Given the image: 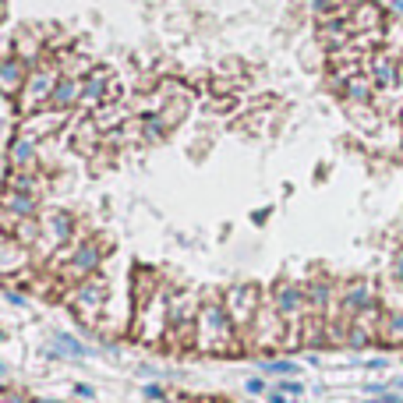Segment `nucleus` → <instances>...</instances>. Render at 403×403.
I'll return each mask as SVG.
<instances>
[{"instance_id":"14","label":"nucleus","mask_w":403,"mask_h":403,"mask_svg":"<svg viewBox=\"0 0 403 403\" xmlns=\"http://www.w3.org/2000/svg\"><path fill=\"white\" fill-rule=\"evenodd\" d=\"M283 393H290V396H297V393H301V386H297V382H290V386L283 382Z\"/></svg>"},{"instance_id":"12","label":"nucleus","mask_w":403,"mask_h":403,"mask_svg":"<svg viewBox=\"0 0 403 403\" xmlns=\"http://www.w3.org/2000/svg\"><path fill=\"white\" fill-rule=\"evenodd\" d=\"M269 371H280V375H294L297 371V364H290V361H276V364H265Z\"/></svg>"},{"instance_id":"15","label":"nucleus","mask_w":403,"mask_h":403,"mask_svg":"<svg viewBox=\"0 0 403 403\" xmlns=\"http://www.w3.org/2000/svg\"><path fill=\"white\" fill-rule=\"evenodd\" d=\"M396 8H400V11H403V0H396Z\"/></svg>"},{"instance_id":"5","label":"nucleus","mask_w":403,"mask_h":403,"mask_svg":"<svg viewBox=\"0 0 403 403\" xmlns=\"http://www.w3.org/2000/svg\"><path fill=\"white\" fill-rule=\"evenodd\" d=\"M75 92H78L75 82H60V85H53V103H57V106H68V103L75 100Z\"/></svg>"},{"instance_id":"6","label":"nucleus","mask_w":403,"mask_h":403,"mask_svg":"<svg viewBox=\"0 0 403 403\" xmlns=\"http://www.w3.org/2000/svg\"><path fill=\"white\" fill-rule=\"evenodd\" d=\"M344 304L350 308V312H361V308H368V290L364 287H350L347 297H344Z\"/></svg>"},{"instance_id":"7","label":"nucleus","mask_w":403,"mask_h":403,"mask_svg":"<svg viewBox=\"0 0 403 403\" xmlns=\"http://www.w3.org/2000/svg\"><path fill=\"white\" fill-rule=\"evenodd\" d=\"M78 269H92V265H96L100 262V255H96V247H92V244H82V252H78Z\"/></svg>"},{"instance_id":"13","label":"nucleus","mask_w":403,"mask_h":403,"mask_svg":"<svg viewBox=\"0 0 403 403\" xmlns=\"http://www.w3.org/2000/svg\"><path fill=\"white\" fill-rule=\"evenodd\" d=\"M28 156H32V142H18V149H15V160H18V163H25Z\"/></svg>"},{"instance_id":"9","label":"nucleus","mask_w":403,"mask_h":403,"mask_svg":"<svg viewBox=\"0 0 403 403\" xmlns=\"http://www.w3.org/2000/svg\"><path fill=\"white\" fill-rule=\"evenodd\" d=\"M347 96H350V100H368V96H371V88L364 85V78H354L350 88H347Z\"/></svg>"},{"instance_id":"10","label":"nucleus","mask_w":403,"mask_h":403,"mask_svg":"<svg viewBox=\"0 0 403 403\" xmlns=\"http://www.w3.org/2000/svg\"><path fill=\"white\" fill-rule=\"evenodd\" d=\"M57 350H64V354H71V357L85 354V350H82V344H75L71 336H60V339H57Z\"/></svg>"},{"instance_id":"2","label":"nucleus","mask_w":403,"mask_h":403,"mask_svg":"<svg viewBox=\"0 0 403 403\" xmlns=\"http://www.w3.org/2000/svg\"><path fill=\"white\" fill-rule=\"evenodd\" d=\"M259 304V290L255 287H237L230 294V319L244 322V319H252V308Z\"/></svg>"},{"instance_id":"8","label":"nucleus","mask_w":403,"mask_h":403,"mask_svg":"<svg viewBox=\"0 0 403 403\" xmlns=\"http://www.w3.org/2000/svg\"><path fill=\"white\" fill-rule=\"evenodd\" d=\"M375 21H379L375 8H361V11H357V18H354V28H371Z\"/></svg>"},{"instance_id":"1","label":"nucleus","mask_w":403,"mask_h":403,"mask_svg":"<svg viewBox=\"0 0 403 403\" xmlns=\"http://www.w3.org/2000/svg\"><path fill=\"white\" fill-rule=\"evenodd\" d=\"M198 326H202V347L223 350L230 344V319H227V312H223L220 304H205Z\"/></svg>"},{"instance_id":"11","label":"nucleus","mask_w":403,"mask_h":403,"mask_svg":"<svg viewBox=\"0 0 403 403\" xmlns=\"http://www.w3.org/2000/svg\"><path fill=\"white\" fill-rule=\"evenodd\" d=\"M103 85H106V82H103V75H96V78H92V85L85 88V100H100V92H103Z\"/></svg>"},{"instance_id":"3","label":"nucleus","mask_w":403,"mask_h":403,"mask_svg":"<svg viewBox=\"0 0 403 403\" xmlns=\"http://www.w3.org/2000/svg\"><path fill=\"white\" fill-rule=\"evenodd\" d=\"M276 308H280V315H297L301 312V290L297 287H280V294H276Z\"/></svg>"},{"instance_id":"4","label":"nucleus","mask_w":403,"mask_h":403,"mask_svg":"<svg viewBox=\"0 0 403 403\" xmlns=\"http://www.w3.org/2000/svg\"><path fill=\"white\" fill-rule=\"evenodd\" d=\"M18 82H21V64H18V60H8V64L0 68V85H4V88H15Z\"/></svg>"}]
</instances>
